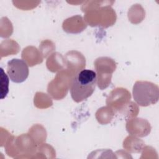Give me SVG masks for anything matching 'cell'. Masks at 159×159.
Instances as JSON below:
<instances>
[{"mask_svg":"<svg viewBox=\"0 0 159 159\" xmlns=\"http://www.w3.org/2000/svg\"><path fill=\"white\" fill-rule=\"evenodd\" d=\"M130 92L126 89L117 88L113 89L106 99V104L115 111H120L130 101Z\"/></svg>","mask_w":159,"mask_h":159,"instance_id":"5","label":"cell"},{"mask_svg":"<svg viewBox=\"0 0 159 159\" xmlns=\"http://www.w3.org/2000/svg\"><path fill=\"white\" fill-rule=\"evenodd\" d=\"M1 99H2L9 92V78L1 68Z\"/></svg>","mask_w":159,"mask_h":159,"instance_id":"9","label":"cell"},{"mask_svg":"<svg viewBox=\"0 0 159 159\" xmlns=\"http://www.w3.org/2000/svg\"><path fill=\"white\" fill-rule=\"evenodd\" d=\"M151 129L150 124L145 119L141 118L130 119L127 120L126 129L130 135H134L139 137H145L150 133V130L143 129Z\"/></svg>","mask_w":159,"mask_h":159,"instance_id":"7","label":"cell"},{"mask_svg":"<svg viewBox=\"0 0 159 159\" xmlns=\"http://www.w3.org/2000/svg\"><path fill=\"white\" fill-rule=\"evenodd\" d=\"M66 66L68 70L76 75L80 70L85 67V58L83 55L76 51L68 52L65 57Z\"/></svg>","mask_w":159,"mask_h":159,"instance_id":"6","label":"cell"},{"mask_svg":"<svg viewBox=\"0 0 159 159\" xmlns=\"http://www.w3.org/2000/svg\"><path fill=\"white\" fill-rule=\"evenodd\" d=\"M94 64L98 78V86L101 89H105L111 83L112 74L116 68V63L113 59L105 57L98 58Z\"/></svg>","mask_w":159,"mask_h":159,"instance_id":"3","label":"cell"},{"mask_svg":"<svg viewBox=\"0 0 159 159\" xmlns=\"http://www.w3.org/2000/svg\"><path fill=\"white\" fill-rule=\"evenodd\" d=\"M97 83V75L94 71L83 69L73 78L70 88L72 99L80 102L91 96L94 91Z\"/></svg>","mask_w":159,"mask_h":159,"instance_id":"1","label":"cell"},{"mask_svg":"<svg viewBox=\"0 0 159 159\" xmlns=\"http://www.w3.org/2000/svg\"><path fill=\"white\" fill-rule=\"evenodd\" d=\"M132 94L138 105L146 107L157 102L159 99V88L152 82L137 81L133 86Z\"/></svg>","mask_w":159,"mask_h":159,"instance_id":"2","label":"cell"},{"mask_svg":"<svg viewBox=\"0 0 159 159\" xmlns=\"http://www.w3.org/2000/svg\"><path fill=\"white\" fill-rule=\"evenodd\" d=\"M116 111L110 107H102L98 110L96 117L101 124H107L112 119Z\"/></svg>","mask_w":159,"mask_h":159,"instance_id":"8","label":"cell"},{"mask_svg":"<svg viewBox=\"0 0 159 159\" xmlns=\"http://www.w3.org/2000/svg\"><path fill=\"white\" fill-rule=\"evenodd\" d=\"M7 73L12 81L16 83H22L29 76L28 64L24 60L13 58L7 62Z\"/></svg>","mask_w":159,"mask_h":159,"instance_id":"4","label":"cell"}]
</instances>
